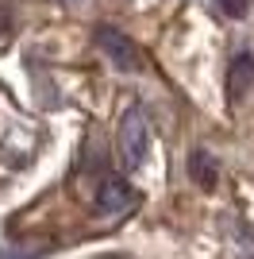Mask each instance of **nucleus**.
<instances>
[{
  "label": "nucleus",
  "instance_id": "obj_1",
  "mask_svg": "<svg viewBox=\"0 0 254 259\" xmlns=\"http://www.w3.org/2000/svg\"><path fill=\"white\" fill-rule=\"evenodd\" d=\"M147 151H150V124L143 116V108L131 105L119 120V159H123L127 170H139Z\"/></svg>",
  "mask_w": 254,
  "mask_h": 259
},
{
  "label": "nucleus",
  "instance_id": "obj_2",
  "mask_svg": "<svg viewBox=\"0 0 254 259\" xmlns=\"http://www.w3.org/2000/svg\"><path fill=\"white\" fill-rule=\"evenodd\" d=\"M96 43H100V51L112 58L116 70H123V74H139V70H143V51H139L123 31H116V27H100V31H96Z\"/></svg>",
  "mask_w": 254,
  "mask_h": 259
},
{
  "label": "nucleus",
  "instance_id": "obj_3",
  "mask_svg": "<svg viewBox=\"0 0 254 259\" xmlns=\"http://www.w3.org/2000/svg\"><path fill=\"white\" fill-rule=\"evenodd\" d=\"M131 205H135V190H131L123 178H104V182H100V190H96V209H100V213L119 217Z\"/></svg>",
  "mask_w": 254,
  "mask_h": 259
},
{
  "label": "nucleus",
  "instance_id": "obj_4",
  "mask_svg": "<svg viewBox=\"0 0 254 259\" xmlns=\"http://www.w3.org/2000/svg\"><path fill=\"white\" fill-rule=\"evenodd\" d=\"M250 85H254V58L243 51V54H235V62H231V81H227L231 101H243Z\"/></svg>",
  "mask_w": 254,
  "mask_h": 259
},
{
  "label": "nucleus",
  "instance_id": "obj_5",
  "mask_svg": "<svg viewBox=\"0 0 254 259\" xmlns=\"http://www.w3.org/2000/svg\"><path fill=\"white\" fill-rule=\"evenodd\" d=\"M193 178H197L201 186H212V182H216V166H212V155L193 151Z\"/></svg>",
  "mask_w": 254,
  "mask_h": 259
},
{
  "label": "nucleus",
  "instance_id": "obj_6",
  "mask_svg": "<svg viewBox=\"0 0 254 259\" xmlns=\"http://www.w3.org/2000/svg\"><path fill=\"white\" fill-rule=\"evenodd\" d=\"M216 4H220L227 16H235V20H239V16H246V8H250V0H216Z\"/></svg>",
  "mask_w": 254,
  "mask_h": 259
},
{
  "label": "nucleus",
  "instance_id": "obj_7",
  "mask_svg": "<svg viewBox=\"0 0 254 259\" xmlns=\"http://www.w3.org/2000/svg\"><path fill=\"white\" fill-rule=\"evenodd\" d=\"M96 259H127V255H96Z\"/></svg>",
  "mask_w": 254,
  "mask_h": 259
}]
</instances>
